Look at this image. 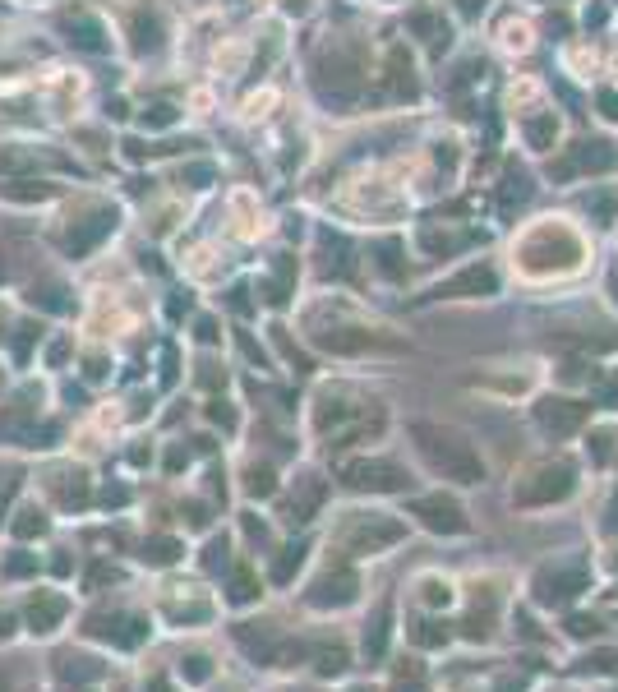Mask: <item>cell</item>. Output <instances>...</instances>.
I'll return each instance as SVG.
<instances>
[{
	"instance_id": "10",
	"label": "cell",
	"mask_w": 618,
	"mask_h": 692,
	"mask_svg": "<svg viewBox=\"0 0 618 692\" xmlns=\"http://www.w3.org/2000/svg\"><path fill=\"white\" fill-rule=\"evenodd\" d=\"M383 646H388V609L374 614V633H365V651H369V656H383Z\"/></svg>"
},
{
	"instance_id": "4",
	"label": "cell",
	"mask_w": 618,
	"mask_h": 692,
	"mask_svg": "<svg viewBox=\"0 0 618 692\" xmlns=\"http://www.w3.org/2000/svg\"><path fill=\"white\" fill-rule=\"evenodd\" d=\"M411 513H416L429 531H448V536H462L466 526H471V522H466V513L452 499H420Z\"/></svg>"
},
{
	"instance_id": "11",
	"label": "cell",
	"mask_w": 618,
	"mask_h": 692,
	"mask_svg": "<svg viewBox=\"0 0 618 692\" xmlns=\"http://www.w3.org/2000/svg\"><path fill=\"white\" fill-rule=\"evenodd\" d=\"M346 669V651L333 646V651H319V674H342Z\"/></svg>"
},
{
	"instance_id": "2",
	"label": "cell",
	"mask_w": 618,
	"mask_h": 692,
	"mask_svg": "<svg viewBox=\"0 0 618 692\" xmlns=\"http://www.w3.org/2000/svg\"><path fill=\"white\" fill-rule=\"evenodd\" d=\"M572 466L568 462H540L531 466L522 476V485H517V503H526V508H540V503H559L572 494Z\"/></svg>"
},
{
	"instance_id": "6",
	"label": "cell",
	"mask_w": 618,
	"mask_h": 692,
	"mask_svg": "<svg viewBox=\"0 0 618 692\" xmlns=\"http://www.w3.org/2000/svg\"><path fill=\"white\" fill-rule=\"evenodd\" d=\"M397 536H402V522H393V517H383V513H369V522H360L356 531H346V545L379 549V545H393Z\"/></svg>"
},
{
	"instance_id": "8",
	"label": "cell",
	"mask_w": 618,
	"mask_h": 692,
	"mask_svg": "<svg viewBox=\"0 0 618 692\" xmlns=\"http://www.w3.org/2000/svg\"><path fill=\"white\" fill-rule=\"evenodd\" d=\"M351 596H356V577H351V573L323 577V582L309 591V600H314V605H346Z\"/></svg>"
},
{
	"instance_id": "9",
	"label": "cell",
	"mask_w": 618,
	"mask_h": 692,
	"mask_svg": "<svg viewBox=\"0 0 618 692\" xmlns=\"http://www.w3.org/2000/svg\"><path fill=\"white\" fill-rule=\"evenodd\" d=\"M47 531V517L37 513V508H19V522H14V536L19 540H33Z\"/></svg>"
},
{
	"instance_id": "15",
	"label": "cell",
	"mask_w": 618,
	"mask_h": 692,
	"mask_svg": "<svg viewBox=\"0 0 618 692\" xmlns=\"http://www.w3.org/2000/svg\"><path fill=\"white\" fill-rule=\"evenodd\" d=\"M434 628H439V623H425V628H420V633H416V642H425V646H434V642H448V633H434Z\"/></svg>"
},
{
	"instance_id": "3",
	"label": "cell",
	"mask_w": 618,
	"mask_h": 692,
	"mask_svg": "<svg viewBox=\"0 0 618 692\" xmlns=\"http://www.w3.org/2000/svg\"><path fill=\"white\" fill-rule=\"evenodd\" d=\"M342 480L351 485V490H402L406 471L402 466H393V462H346Z\"/></svg>"
},
{
	"instance_id": "16",
	"label": "cell",
	"mask_w": 618,
	"mask_h": 692,
	"mask_svg": "<svg viewBox=\"0 0 618 692\" xmlns=\"http://www.w3.org/2000/svg\"><path fill=\"white\" fill-rule=\"evenodd\" d=\"M0 692H5V674H0Z\"/></svg>"
},
{
	"instance_id": "14",
	"label": "cell",
	"mask_w": 618,
	"mask_h": 692,
	"mask_svg": "<svg viewBox=\"0 0 618 692\" xmlns=\"http://www.w3.org/2000/svg\"><path fill=\"white\" fill-rule=\"evenodd\" d=\"M300 554H305V549H286V559L277 563V582H286V577H291V568H300Z\"/></svg>"
},
{
	"instance_id": "7",
	"label": "cell",
	"mask_w": 618,
	"mask_h": 692,
	"mask_svg": "<svg viewBox=\"0 0 618 692\" xmlns=\"http://www.w3.org/2000/svg\"><path fill=\"white\" fill-rule=\"evenodd\" d=\"M535 416H540V425H545V430H554V434H568V430H577V425H582V406H572V402H545L540 406V411H535Z\"/></svg>"
},
{
	"instance_id": "13",
	"label": "cell",
	"mask_w": 618,
	"mask_h": 692,
	"mask_svg": "<svg viewBox=\"0 0 618 692\" xmlns=\"http://www.w3.org/2000/svg\"><path fill=\"white\" fill-rule=\"evenodd\" d=\"M425 600H429V605H448V600H452V591H448V582H425Z\"/></svg>"
},
{
	"instance_id": "1",
	"label": "cell",
	"mask_w": 618,
	"mask_h": 692,
	"mask_svg": "<svg viewBox=\"0 0 618 692\" xmlns=\"http://www.w3.org/2000/svg\"><path fill=\"white\" fill-rule=\"evenodd\" d=\"M411 434H416V448L429 457V466L443 471L448 480H457V485H476V480L485 476V462H480L476 448H471L462 434L439 430V425H416Z\"/></svg>"
},
{
	"instance_id": "12",
	"label": "cell",
	"mask_w": 618,
	"mask_h": 692,
	"mask_svg": "<svg viewBox=\"0 0 618 692\" xmlns=\"http://www.w3.org/2000/svg\"><path fill=\"white\" fill-rule=\"evenodd\" d=\"M33 568H37V559H28L24 549H19V554L5 563V577H24V573H33Z\"/></svg>"
},
{
	"instance_id": "5",
	"label": "cell",
	"mask_w": 618,
	"mask_h": 692,
	"mask_svg": "<svg viewBox=\"0 0 618 692\" xmlns=\"http://www.w3.org/2000/svg\"><path fill=\"white\" fill-rule=\"evenodd\" d=\"M65 596H56V591H33V600H28V609H24V619H28V628H33L37 637H47V633H56L60 628V619H65Z\"/></svg>"
}]
</instances>
